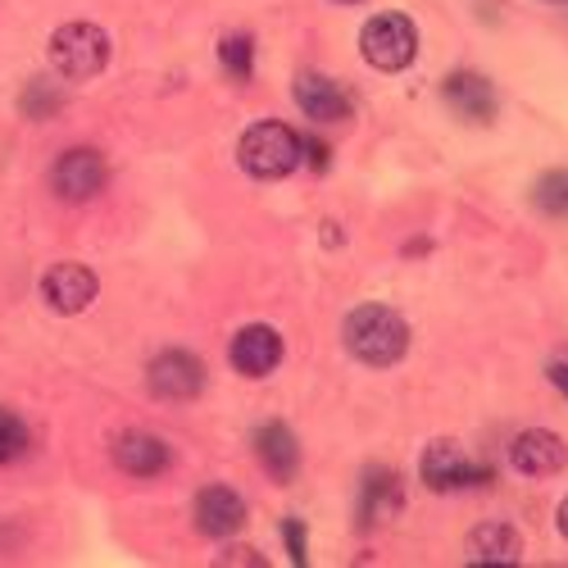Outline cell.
I'll list each match as a JSON object with an SVG mask.
<instances>
[{"label": "cell", "mask_w": 568, "mask_h": 568, "mask_svg": "<svg viewBox=\"0 0 568 568\" xmlns=\"http://www.w3.org/2000/svg\"><path fill=\"white\" fill-rule=\"evenodd\" d=\"M518 555H524V537H518L509 524H483L468 537L473 564H518Z\"/></svg>", "instance_id": "obj_17"}, {"label": "cell", "mask_w": 568, "mask_h": 568, "mask_svg": "<svg viewBox=\"0 0 568 568\" xmlns=\"http://www.w3.org/2000/svg\"><path fill=\"white\" fill-rule=\"evenodd\" d=\"M28 450V428L14 409H0V464H10Z\"/></svg>", "instance_id": "obj_19"}, {"label": "cell", "mask_w": 568, "mask_h": 568, "mask_svg": "<svg viewBox=\"0 0 568 568\" xmlns=\"http://www.w3.org/2000/svg\"><path fill=\"white\" fill-rule=\"evenodd\" d=\"M23 110H28V114H37V119H51V114L60 110V91H51L45 82L28 87V97H23Z\"/></svg>", "instance_id": "obj_21"}, {"label": "cell", "mask_w": 568, "mask_h": 568, "mask_svg": "<svg viewBox=\"0 0 568 568\" xmlns=\"http://www.w3.org/2000/svg\"><path fill=\"white\" fill-rule=\"evenodd\" d=\"M219 60L227 64L232 82H246V78H251V60H255V41H251V37H232V41H223V45H219Z\"/></svg>", "instance_id": "obj_18"}, {"label": "cell", "mask_w": 568, "mask_h": 568, "mask_svg": "<svg viewBox=\"0 0 568 568\" xmlns=\"http://www.w3.org/2000/svg\"><path fill=\"white\" fill-rule=\"evenodd\" d=\"M405 509V491L400 478L387 468H368L364 473V487H359V528H383Z\"/></svg>", "instance_id": "obj_9"}, {"label": "cell", "mask_w": 568, "mask_h": 568, "mask_svg": "<svg viewBox=\"0 0 568 568\" xmlns=\"http://www.w3.org/2000/svg\"><path fill=\"white\" fill-rule=\"evenodd\" d=\"M114 459L123 473H132V478H160L169 468V446L160 437H146V433H128L114 446Z\"/></svg>", "instance_id": "obj_16"}, {"label": "cell", "mask_w": 568, "mask_h": 568, "mask_svg": "<svg viewBox=\"0 0 568 568\" xmlns=\"http://www.w3.org/2000/svg\"><path fill=\"white\" fill-rule=\"evenodd\" d=\"M282 537H287V546H292V559L296 564H305L310 555H305V524L301 518H287V528H282Z\"/></svg>", "instance_id": "obj_22"}, {"label": "cell", "mask_w": 568, "mask_h": 568, "mask_svg": "<svg viewBox=\"0 0 568 568\" xmlns=\"http://www.w3.org/2000/svg\"><path fill=\"white\" fill-rule=\"evenodd\" d=\"M146 383L160 400H196L205 387V364L192 351H164L146 368Z\"/></svg>", "instance_id": "obj_5"}, {"label": "cell", "mask_w": 568, "mask_h": 568, "mask_svg": "<svg viewBox=\"0 0 568 568\" xmlns=\"http://www.w3.org/2000/svg\"><path fill=\"white\" fill-rule=\"evenodd\" d=\"M346 351L368 368H392L409 351V323L387 305H359L342 327Z\"/></svg>", "instance_id": "obj_1"}, {"label": "cell", "mask_w": 568, "mask_h": 568, "mask_svg": "<svg viewBox=\"0 0 568 568\" xmlns=\"http://www.w3.org/2000/svg\"><path fill=\"white\" fill-rule=\"evenodd\" d=\"M442 97L464 123H491L496 119V87L483 73H450Z\"/></svg>", "instance_id": "obj_11"}, {"label": "cell", "mask_w": 568, "mask_h": 568, "mask_svg": "<svg viewBox=\"0 0 568 568\" xmlns=\"http://www.w3.org/2000/svg\"><path fill=\"white\" fill-rule=\"evenodd\" d=\"M509 459L518 473H528V478H550L568 464V450H564V437L546 433V428H532V433H518L514 446H509Z\"/></svg>", "instance_id": "obj_10"}, {"label": "cell", "mask_w": 568, "mask_h": 568, "mask_svg": "<svg viewBox=\"0 0 568 568\" xmlns=\"http://www.w3.org/2000/svg\"><path fill=\"white\" fill-rule=\"evenodd\" d=\"M255 455L268 468L273 483H292L296 468H301V446H296L292 428H282V423H264V428L255 433Z\"/></svg>", "instance_id": "obj_15"}, {"label": "cell", "mask_w": 568, "mask_h": 568, "mask_svg": "<svg viewBox=\"0 0 568 568\" xmlns=\"http://www.w3.org/2000/svg\"><path fill=\"white\" fill-rule=\"evenodd\" d=\"M537 205H541L546 214L568 219V173H546V178L537 182Z\"/></svg>", "instance_id": "obj_20"}, {"label": "cell", "mask_w": 568, "mask_h": 568, "mask_svg": "<svg viewBox=\"0 0 568 568\" xmlns=\"http://www.w3.org/2000/svg\"><path fill=\"white\" fill-rule=\"evenodd\" d=\"M105 178H110V169H105V160L91 151V146L64 151L60 164H55V173H51L55 192H60L64 201H91V196H97L101 186H105Z\"/></svg>", "instance_id": "obj_6"}, {"label": "cell", "mask_w": 568, "mask_h": 568, "mask_svg": "<svg viewBox=\"0 0 568 568\" xmlns=\"http://www.w3.org/2000/svg\"><path fill=\"white\" fill-rule=\"evenodd\" d=\"M555 6H568V0H555Z\"/></svg>", "instance_id": "obj_27"}, {"label": "cell", "mask_w": 568, "mask_h": 568, "mask_svg": "<svg viewBox=\"0 0 568 568\" xmlns=\"http://www.w3.org/2000/svg\"><path fill=\"white\" fill-rule=\"evenodd\" d=\"M282 364V337L268 323H251L232 337V368L242 377H268Z\"/></svg>", "instance_id": "obj_8"}, {"label": "cell", "mask_w": 568, "mask_h": 568, "mask_svg": "<svg viewBox=\"0 0 568 568\" xmlns=\"http://www.w3.org/2000/svg\"><path fill=\"white\" fill-rule=\"evenodd\" d=\"M51 64L69 82H91L110 64V37L97 23H64L51 37Z\"/></svg>", "instance_id": "obj_3"}, {"label": "cell", "mask_w": 568, "mask_h": 568, "mask_svg": "<svg viewBox=\"0 0 568 568\" xmlns=\"http://www.w3.org/2000/svg\"><path fill=\"white\" fill-rule=\"evenodd\" d=\"M41 292H45V301H51V310H60V314H82L91 301H97L101 282H97V273H91L87 264H55L51 273H45Z\"/></svg>", "instance_id": "obj_7"}, {"label": "cell", "mask_w": 568, "mask_h": 568, "mask_svg": "<svg viewBox=\"0 0 568 568\" xmlns=\"http://www.w3.org/2000/svg\"><path fill=\"white\" fill-rule=\"evenodd\" d=\"M219 564H264L255 550H232V555H219Z\"/></svg>", "instance_id": "obj_23"}, {"label": "cell", "mask_w": 568, "mask_h": 568, "mask_svg": "<svg viewBox=\"0 0 568 568\" xmlns=\"http://www.w3.org/2000/svg\"><path fill=\"white\" fill-rule=\"evenodd\" d=\"M301 151H305V141L287 123H255V128L242 132L236 160H242V169L251 178L273 182V178H287L301 164Z\"/></svg>", "instance_id": "obj_2"}, {"label": "cell", "mask_w": 568, "mask_h": 568, "mask_svg": "<svg viewBox=\"0 0 568 568\" xmlns=\"http://www.w3.org/2000/svg\"><path fill=\"white\" fill-rule=\"evenodd\" d=\"M555 518H559V532H564V537H568V500H564V505H559V514H555Z\"/></svg>", "instance_id": "obj_25"}, {"label": "cell", "mask_w": 568, "mask_h": 568, "mask_svg": "<svg viewBox=\"0 0 568 568\" xmlns=\"http://www.w3.org/2000/svg\"><path fill=\"white\" fill-rule=\"evenodd\" d=\"M423 483L433 491H455V487H468L473 478H483V468H473L468 455L459 450V442H433L423 450Z\"/></svg>", "instance_id": "obj_12"}, {"label": "cell", "mask_w": 568, "mask_h": 568, "mask_svg": "<svg viewBox=\"0 0 568 568\" xmlns=\"http://www.w3.org/2000/svg\"><path fill=\"white\" fill-rule=\"evenodd\" d=\"M196 528L205 537H232L246 528V500L232 487H205L196 496Z\"/></svg>", "instance_id": "obj_14"}, {"label": "cell", "mask_w": 568, "mask_h": 568, "mask_svg": "<svg viewBox=\"0 0 568 568\" xmlns=\"http://www.w3.org/2000/svg\"><path fill=\"white\" fill-rule=\"evenodd\" d=\"M550 383H555V387L568 396V364H555V368H550Z\"/></svg>", "instance_id": "obj_24"}, {"label": "cell", "mask_w": 568, "mask_h": 568, "mask_svg": "<svg viewBox=\"0 0 568 568\" xmlns=\"http://www.w3.org/2000/svg\"><path fill=\"white\" fill-rule=\"evenodd\" d=\"M296 105L305 110V119L314 123H342L351 114V97L346 87L323 78V73H301L296 78Z\"/></svg>", "instance_id": "obj_13"}, {"label": "cell", "mask_w": 568, "mask_h": 568, "mask_svg": "<svg viewBox=\"0 0 568 568\" xmlns=\"http://www.w3.org/2000/svg\"><path fill=\"white\" fill-rule=\"evenodd\" d=\"M359 51L373 69H383V73H400L414 64L418 55V28L405 19V14H377L364 23L359 32Z\"/></svg>", "instance_id": "obj_4"}, {"label": "cell", "mask_w": 568, "mask_h": 568, "mask_svg": "<svg viewBox=\"0 0 568 568\" xmlns=\"http://www.w3.org/2000/svg\"><path fill=\"white\" fill-rule=\"evenodd\" d=\"M342 6H355V0H342Z\"/></svg>", "instance_id": "obj_26"}]
</instances>
